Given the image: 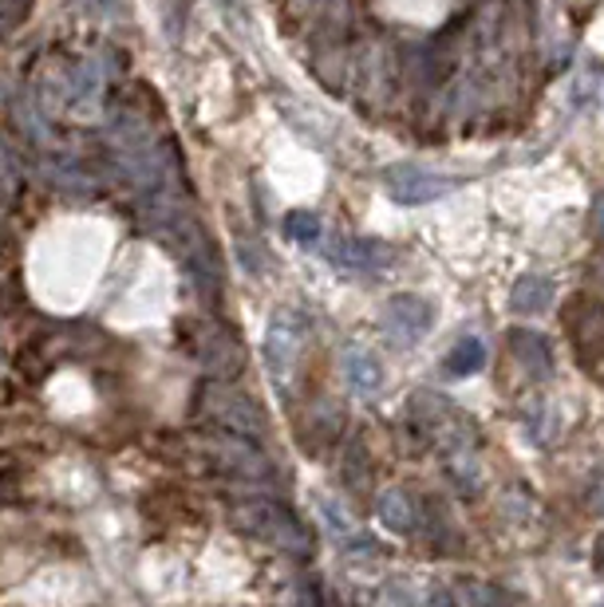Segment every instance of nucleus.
Instances as JSON below:
<instances>
[{
	"instance_id": "1",
	"label": "nucleus",
	"mask_w": 604,
	"mask_h": 607,
	"mask_svg": "<svg viewBox=\"0 0 604 607\" xmlns=\"http://www.w3.org/2000/svg\"><path fill=\"white\" fill-rule=\"evenodd\" d=\"M238 520L241 529L258 532L261 540H269V545H277L285 552H297V557L312 552V532L277 501H246L238 509Z\"/></svg>"
},
{
	"instance_id": "2",
	"label": "nucleus",
	"mask_w": 604,
	"mask_h": 607,
	"mask_svg": "<svg viewBox=\"0 0 604 607\" xmlns=\"http://www.w3.org/2000/svg\"><path fill=\"white\" fill-rule=\"evenodd\" d=\"M387 190L396 202L403 206H423V202H435V197L451 194L455 190V177H438L431 170L419 167H391L387 170Z\"/></svg>"
},
{
	"instance_id": "3",
	"label": "nucleus",
	"mask_w": 604,
	"mask_h": 607,
	"mask_svg": "<svg viewBox=\"0 0 604 607\" xmlns=\"http://www.w3.org/2000/svg\"><path fill=\"white\" fill-rule=\"evenodd\" d=\"M328 261L344 273H379L396 261V253L384 241H367V237H340L337 245H328Z\"/></svg>"
},
{
	"instance_id": "4",
	"label": "nucleus",
	"mask_w": 604,
	"mask_h": 607,
	"mask_svg": "<svg viewBox=\"0 0 604 607\" xmlns=\"http://www.w3.org/2000/svg\"><path fill=\"white\" fill-rule=\"evenodd\" d=\"M431 320H435V312H431V304L419 300V296H396V300L387 304V316H384V323L391 328V335H396L399 343H415L419 335H426Z\"/></svg>"
},
{
	"instance_id": "5",
	"label": "nucleus",
	"mask_w": 604,
	"mask_h": 607,
	"mask_svg": "<svg viewBox=\"0 0 604 607\" xmlns=\"http://www.w3.org/2000/svg\"><path fill=\"white\" fill-rule=\"evenodd\" d=\"M344 375L347 382L356 387L360 394H376L384 387V371H379V359L364 347H347L344 352Z\"/></svg>"
},
{
	"instance_id": "6",
	"label": "nucleus",
	"mask_w": 604,
	"mask_h": 607,
	"mask_svg": "<svg viewBox=\"0 0 604 607\" xmlns=\"http://www.w3.org/2000/svg\"><path fill=\"white\" fill-rule=\"evenodd\" d=\"M554 304V280L549 276H542V273H529V276H522L514 285V293H510V308L514 312H542V308H549Z\"/></svg>"
},
{
	"instance_id": "7",
	"label": "nucleus",
	"mask_w": 604,
	"mask_h": 607,
	"mask_svg": "<svg viewBox=\"0 0 604 607\" xmlns=\"http://www.w3.org/2000/svg\"><path fill=\"white\" fill-rule=\"evenodd\" d=\"M300 347V328H288V316L273 320L269 328V363H273V375H288V363Z\"/></svg>"
},
{
	"instance_id": "8",
	"label": "nucleus",
	"mask_w": 604,
	"mask_h": 607,
	"mask_svg": "<svg viewBox=\"0 0 604 607\" xmlns=\"http://www.w3.org/2000/svg\"><path fill=\"white\" fill-rule=\"evenodd\" d=\"M376 513H379V520H384L387 529H396V532H411V529H415V505H411V497H407L403 490L379 493Z\"/></svg>"
},
{
	"instance_id": "9",
	"label": "nucleus",
	"mask_w": 604,
	"mask_h": 607,
	"mask_svg": "<svg viewBox=\"0 0 604 607\" xmlns=\"http://www.w3.org/2000/svg\"><path fill=\"white\" fill-rule=\"evenodd\" d=\"M514 355L525 363V371L534 379H545L549 367H554V355H549V347H545V340L537 332H514Z\"/></svg>"
},
{
	"instance_id": "10",
	"label": "nucleus",
	"mask_w": 604,
	"mask_h": 607,
	"mask_svg": "<svg viewBox=\"0 0 604 607\" xmlns=\"http://www.w3.org/2000/svg\"><path fill=\"white\" fill-rule=\"evenodd\" d=\"M443 367L451 375H475L486 367V343L478 335H463V340L451 347V355L443 359Z\"/></svg>"
},
{
	"instance_id": "11",
	"label": "nucleus",
	"mask_w": 604,
	"mask_h": 607,
	"mask_svg": "<svg viewBox=\"0 0 604 607\" xmlns=\"http://www.w3.org/2000/svg\"><path fill=\"white\" fill-rule=\"evenodd\" d=\"M285 233H288V241H297V245H320V233H324V226H320L317 214L300 209V214H288Z\"/></svg>"
},
{
	"instance_id": "12",
	"label": "nucleus",
	"mask_w": 604,
	"mask_h": 607,
	"mask_svg": "<svg viewBox=\"0 0 604 607\" xmlns=\"http://www.w3.org/2000/svg\"><path fill=\"white\" fill-rule=\"evenodd\" d=\"M320 513H324V517L332 520L328 529L337 532L340 540H356V525L347 520V513H344V509H337V505H332V501H328V497H320Z\"/></svg>"
},
{
	"instance_id": "13",
	"label": "nucleus",
	"mask_w": 604,
	"mask_h": 607,
	"mask_svg": "<svg viewBox=\"0 0 604 607\" xmlns=\"http://www.w3.org/2000/svg\"><path fill=\"white\" fill-rule=\"evenodd\" d=\"M466 604H470V607H505V599H502V592H498V588L475 584V588H466Z\"/></svg>"
},
{
	"instance_id": "14",
	"label": "nucleus",
	"mask_w": 604,
	"mask_h": 607,
	"mask_svg": "<svg viewBox=\"0 0 604 607\" xmlns=\"http://www.w3.org/2000/svg\"><path fill=\"white\" fill-rule=\"evenodd\" d=\"M384 607H415V599H411V592L399 588V584H391V592H387Z\"/></svg>"
},
{
	"instance_id": "15",
	"label": "nucleus",
	"mask_w": 604,
	"mask_h": 607,
	"mask_svg": "<svg viewBox=\"0 0 604 607\" xmlns=\"http://www.w3.org/2000/svg\"><path fill=\"white\" fill-rule=\"evenodd\" d=\"M601 607H604V604H601Z\"/></svg>"
}]
</instances>
